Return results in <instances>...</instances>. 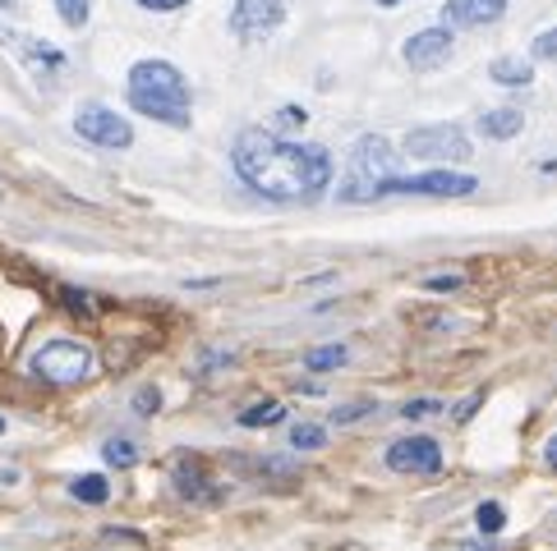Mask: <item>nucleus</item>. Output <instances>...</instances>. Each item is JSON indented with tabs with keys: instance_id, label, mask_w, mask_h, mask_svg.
<instances>
[{
	"instance_id": "cd10ccee",
	"label": "nucleus",
	"mask_w": 557,
	"mask_h": 551,
	"mask_svg": "<svg viewBox=\"0 0 557 551\" xmlns=\"http://www.w3.org/2000/svg\"><path fill=\"white\" fill-rule=\"evenodd\" d=\"M438 409H443L438 400H410V405L401 409V413H406V419H429V413H438Z\"/></svg>"
},
{
	"instance_id": "1a4fd4ad",
	"label": "nucleus",
	"mask_w": 557,
	"mask_h": 551,
	"mask_svg": "<svg viewBox=\"0 0 557 551\" xmlns=\"http://www.w3.org/2000/svg\"><path fill=\"white\" fill-rule=\"evenodd\" d=\"M0 47H5L18 65H28L37 78H51V74H61L69 61H65V51H55L51 42H42V37H28V33H14L0 24Z\"/></svg>"
},
{
	"instance_id": "f8f14e48",
	"label": "nucleus",
	"mask_w": 557,
	"mask_h": 551,
	"mask_svg": "<svg viewBox=\"0 0 557 551\" xmlns=\"http://www.w3.org/2000/svg\"><path fill=\"white\" fill-rule=\"evenodd\" d=\"M511 0H447L443 5V28H489L507 14Z\"/></svg>"
},
{
	"instance_id": "a878e982",
	"label": "nucleus",
	"mask_w": 557,
	"mask_h": 551,
	"mask_svg": "<svg viewBox=\"0 0 557 551\" xmlns=\"http://www.w3.org/2000/svg\"><path fill=\"white\" fill-rule=\"evenodd\" d=\"M139 10H152V14H170V10H185L189 0H134Z\"/></svg>"
},
{
	"instance_id": "b1692460",
	"label": "nucleus",
	"mask_w": 557,
	"mask_h": 551,
	"mask_svg": "<svg viewBox=\"0 0 557 551\" xmlns=\"http://www.w3.org/2000/svg\"><path fill=\"white\" fill-rule=\"evenodd\" d=\"M534 61H553L557 65V28H548V33H540V37H534Z\"/></svg>"
},
{
	"instance_id": "20e7f679",
	"label": "nucleus",
	"mask_w": 557,
	"mask_h": 551,
	"mask_svg": "<svg viewBox=\"0 0 557 551\" xmlns=\"http://www.w3.org/2000/svg\"><path fill=\"white\" fill-rule=\"evenodd\" d=\"M28 368H33V377H42L51 386H79L98 372V359H92V349L79 341H47L33 354Z\"/></svg>"
},
{
	"instance_id": "7c9ffc66",
	"label": "nucleus",
	"mask_w": 557,
	"mask_h": 551,
	"mask_svg": "<svg viewBox=\"0 0 557 551\" xmlns=\"http://www.w3.org/2000/svg\"><path fill=\"white\" fill-rule=\"evenodd\" d=\"M544 464H548V469H557V432H553L548 446H544Z\"/></svg>"
},
{
	"instance_id": "c756f323",
	"label": "nucleus",
	"mask_w": 557,
	"mask_h": 551,
	"mask_svg": "<svg viewBox=\"0 0 557 551\" xmlns=\"http://www.w3.org/2000/svg\"><path fill=\"white\" fill-rule=\"evenodd\" d=\"M65 304H69L74 312H92V304H88V294H79V290H65Z\"/></svg>"
},
{
	"instance_id": "473e14b6",
	"label": "nucleus",
	"mask_w": 557,
	"mask_h": 551,
	"mask_svg": "<svg viewBox=\"0 0 557 551\" xmlns=\"http://www.w3.org/2000/svg\"><path fill=\"white\" fill-rule=\"evenodd\" d=\"M460 551H493V547H489V542H466Z\"/></svg>"
},
{
	"instance_id": "7ed1b4c3",
	"label": "nucleus",
	"mask_w": 557,
	"mask_h": 551,
	"mask_svg": "<svg viewBox=\"0 0 557 551\" xmlns=\"http://www.w3.org/2000/svg\"><path fill=\"white\" fill-rule=\"evenodd\" d=\"M388 180H396V152L382 143L378 133H364L351 152V175H345V184H341V198L374 203V198H382V184Z\"/></svg>"
},
{
	"instance_id": "393cba45",
	"label": "nucleus",
	"mask_w": 557,
	"mask_h": 551,
	"mask_svg": "<svg viewBox=\"0 0 557 551\" xmlns=\"http://www.w3.org/2000/svg\"><path fill=\"white\" fill-rule=\"evenodd\" d=\"M134 409H139V413H157V409H162V396H157L152 386H143L139 396H134Z\"/></svg>"
},
{
	"instance_id": "c85d7f7f",
	"label": "nucleus",
	"mask_w": 557,
	"mask_h": 551,
	"mask_svg": "<svg viewBox=\"0 0 557 551\" xmlns=\"http://www.w3.org/2000/svg\"><path fill=\"white\" fill-rule=\"evenodd\" d=\"M304 120H309V115H304V111H300V106H286V111H281V115H277V125H281V129H300V125H304Z\"/></svg>"
},
{
	"instance_id": "f3484780",
	"label": "nucleus",
	"mask_w": 557,
	"mask_h": 551,
	"mask_svg": "<svg viewBox=\"0 0 557 551\" xmlns=\"http://www.w3.org/2000/svg\"><path fill=\"white\" fill-rule=\"evenodd\" d=\"M281 419H286V405H281V400L249 405V409L240 413V423H244V427H273V423H281Z\"/></svg>"
},
{
	"instance_id": "bb28decb",
	"label": "nucleus",
	"mask_w": 557,
	"mask_h": 551,
	"mask_svg": "<svg viewBox=\"0 0 557 551\" xmlns=\"http://www.w3.org/2000/svg\"><path fill=\"white\" fill-rule=\"evenodd\" d=\"M466 281H460V276H429L425 281V290H438V294H452V290H460Z\"/></svg>"
},
{
	"instance_id": "6e6552de",
	"label": "nucleus",
	"mask_w": 557,
	"mask_h": 551,
	"mask_svg": "<svg viewBox=\"0 0 557 551\" xmlns=\"http://www.w3.org/2000/svg\"><path fill=\"white\" fill-rule=\"evenodd\" d=\"M226 24L240 42H263V37H273L286 24V5L281 0H236Z\"/></svg>"
},
{
	"instance_id": "2f4dec72",
	"label": "nucleus",
	"mask_w": 557,
	"mask_h": 551,
	"mask_svg": "<svg viewBox=\"0 0 557 551\" xmlns=\"http://www.w3.org/2000/svg\"><path fill=\"white\" fill-rule=\"evenodd\" d=\"M479 400H484V396H470V400H466V405H460V409H456V419H470V413H474V409H479Z\"/></svg>"
},
{
	"instance_id": "5701e85b",
	"label": "nucleus",
	"mask_w": 557,
	"mask_h": 551,
	"mask_svg": "<svg viewBox=\"0 0 557 551\" xmlns=\"http://www.w3.org/2000/svg\"><path fill=\"white\" fill-rule=\"evenodd\" d=\"M369 413H374V400H359V405H337L332 409V423H359V419H369Z\"/></svg>"
},
{
	"instance_id": "ddd939ff",
	"label": "nucleus",
	"mask_w": 557,
	"mask_h": 551,
	"mask_svg": "<svg viewBox=\"0 0 557 551\" xmlns=\"http://www.w3.org/2000/svg\"><path fill=\"white\" fill-rule=\"evenodd\" d=\"M170 478H176V491H180V497L185 501H217V487L213 483H207V474H203V469H194V464H176V469H170Z\"/></svg>"
},
{
	"instance_id": "39448f33",
	"label": "nucleus",
	"mask_w": 557,
	"mask_h": 551,
	"mask_svg": "<svg viewBox=\"0 0 557 551\" xmlns=\"http://www.w3.org/2000/svg\"><path fill=\"white\" fill-rule=\"evenodd\" d=\"M406 156L415 162H470V133L460 125H419L406 133Z\"/></svg>"
},
{
	"instance_id": "2eb2a0df",
	"label": "nucleus",
	"mask_w": 557,
	"mask_h": 551,
	"mask_svg": "<svg viewBox=\"0 0 557 551\" xmlns=\"http://www.w3.org/2000/svg\"><path fill=\"white\" fill-rule=\"evenodd\" d=\"M489 78L493 84H503V88H526L534 78V69H530V61H521V55H503V61H493Z\"/></svg>"
},
{
	"instance_id": "a211bd4d",
	"label": "nucleus",
	"mask_w": 557,
	"mask_h": 551,
	"mask_svg": "<svg viewBox=\"0 0 557 551\" xmlns=\"http://www.w3.org/2000/svg\"><path fill=\"white\" fill-rule=\"evenodd\" d=\"M351 354H345V345H318V349H309L304 354V368L309 372H332V368H341Z\"/></svg>"
},
{
	"instance_id": "4468645a",
	"label": "nucleus",
	"mask_w": 557,
	"mask_h": 551,
	"mask_svg": "<svg viewBox=\"0 0 557 551\" xmlns=\"http://www.w3.org/2000/svg\"><path fill=\"white\" fill-rule=\"evenodd\" d=\"M526 129V111H516V106H503V111H489V115H479V133L484 138H516Z\"/></svg>"
},
{
	"instance_id": "9d476101",
	"label": "nucleus",
	"mask_w": 557,
	"mask_h": 551,
	"mask_svg": "<svg viewBox=\"0 0 557 551\" xmlns=\"http://www.w3.org/2000/svg\"><path fill=\"white\" fill-rule=\"evenodd\" d=\"M452 51H456L452 28H425L406 42V65L415 74H433V69H443L452 61Z\"/></svg>"
},
{
	"instance_id": "aec40b11",
	"label": "nucleus",
	"mask_w": 557,
	"mask_h": 551,
	"mask_svg": "<svg viewBox=\"0 0 557 551\" xmlns=\"http://www.w3.org/2000/svg\"><path fill=\"white\" fill-rule=\"evenodd\" d=\"M474 524H479V534H503V528H507V510L497 501H479Z\"/></svg>"
},
{
	"instance_id": "6ab92c4d",
	"label": "nucleus",
	"mask_w": 557,
	"mask_h": 551,
	"mask_svg": "<svg viewBox=\"0 0 557 551\" xmlns=\"http://www.w3.org/2000/svg\"><path fill=\"white\" fill-rule=\"evenodd\" d=\"M102 460H106L111 469H129L134 460H139V446L125 441V437H111V441L102 446Z\"/></svg>"
},
{
	"instance_id": "f257e3e1",
	"label": "nucleus",
	"mask_w": 557,
	"mask_h": 551,
	"mask_svg": "<svg viewBox=\"0 0 557 551\" xmlns=\"http://www.w3.org/2000/svg\"><path fill=\"white\" fill-rule=\"evenodd\" d=\"M240 180L273 203H314L332 184V156L318 143H291L267 129H244L230 148Z\"/></svg>"
},
{
	"instance_id": "72a5a7b5",
	"label": "nucleus",
	"mask_w": 557,
	"mask_h": 551,
	"mask_svg": "<svg viewBox=\"0 0 557 551\" xmlns=\"http://www.w3.org/2000/svg\"><path fill=\"white\" fill-rule=\"evenodd\" d=\"M374 5H382V10H396V5H401V0H374Z\"/></svg>"
},
{
	"instance_id": "412c9836",
	"label": "nucleus",
	"mask_w": 557,
	"mask_h": 551,
	"mask_svg": "<svg viewBox=\"0 0 557 551\" xmlns=\"http://www.w3.org/2000/svg\"><path fill=\"white\" fill-rule=\"evenodd\" d=\"M291 446L295 450H322L328 446V432H322L318 423H295L291 427Z\"/></svg>"
},
{
	"instance_id": "9b49d317",
	"label": "nucleus",
	"mask_w": 557,
	"mask_h": 551,
	"mask_svg": "<svg viewBox=\"0 0 557 551\" xmlns=\"http://www.w3.org/2000/svg\"><path fill=\"white\" fill-rule=\"evenodd\" d=\"M388 469H396V474H438L443 450L433 437H401L388 446Z\"/></svg>"
},
{
	"instance_id": "dca6fc26",
	"label": "nucleus",
	"mask_w": 557,
	"mask_h": 551,
	"mask_svg": "<svg viewBox=\"0 0 557 551\" xmlns=\"http://www.w3.org/2000/svg\"><path fill=\"white\" fill-rule=\"evenodd\" d=\"M69 497L84 501V505H106L111 501V483L102 474H79V478L69 483Z\"/></svg>"
},
{
	"instance_id": "423d86ee",
	"label": "nucleus",
	"mask_w": 557,
	"mask_h": 551,
	"mask_svg": "<svg viewBox=\"0 0 557 551\" xmlns=\"http://www.w3.org/2000/svg\"><path fill=\"white\" fill-rule=\"evenodd\" d=\"M74 133L88 138V143L102 148V152H125L134 143V129H129L125 115H115L111 106H98V102L74 111Z\"/></svg>"
},
{
	"instance_id": "f03ea898",
	"label": "nucleus",
	"mask_w": 557,
	"mask_h": 551,
	"mask_svg": "<svg viewBox=\"0 0 557 551\" xmlns=\"http://www.w3.org/2000/svg\"><path fill=\"white\" fill-rule=\"evenodd\" d=\"M129 106L148 115L157 125L170 129H189V111H194V88L189 78L170 65V61H139L129 69V84H125Z\"/></svg>"
},
{
	"instance_id": "4be33fe9",
	"label": "nucleus",
	"mask_w": 557,
	"mask_h": 551,
	"mask_svg": "<svg viewBox=\"0 0 557 551\" xmlns=\"http://www.w3.org/2000/svg\"><path fill=\"white\" fill-rule=\"evenodd\" d=\"M51 5L65 18V28H84L88 14H92V0H51Z\"/></svg>"
},
{
	"instance_id": "f704fd0d",
	"label": "nucleus",
	"mask_w": 557,
	"mask_h": 551,
	"mask_svg": "<svg viewBox=\"0 0 557 551\" xmlns=\"http://www.w3.org/2000/svg\"><path fill=\"white\" fill-rule=\"evenodd\" d=\"M18 5V0H0V10H14Z\"/></svg>"
},
{
	"instance_id": "0eeeda50",
	"label": "nucleus",
	"mask_w": 557,
	"mask_h": 551,
	"mask_svg": "<svg viewBox=\"0 0 557 551\" xmlns=\"http://www.w3.org/2000/svg\"><path fill=\"white\" fill-rule=\"evenodd\" d=\"M474 175H456V170H425V175H396V180L382 184V198L388 193H425V198H466L474 193Z\"/></svg>"
},
{
	"instance_id": "c9c22d12",
	"label": "nucleus",
	"mask_w": 557,
	"mask_h": 551,
	"mask_svg": "<svg viewBox=\"0 0 557 551\" xmlns=\"http://www.w3.org/2000/svg\"><path fill=\"white\" fill-rule=\"evenodd\" d=\"M0 432H5V419H0Z\"/></svg>"
}]
</instances>
